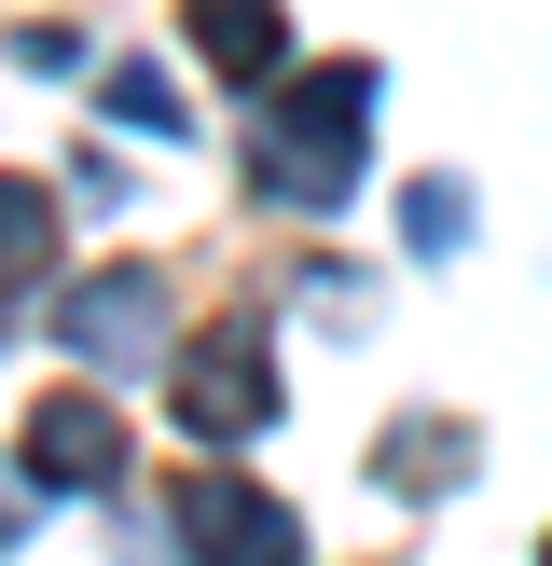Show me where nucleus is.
Instances as JSON below:
<instances>
[{"mask_svg":"<svg viewBox=\"0 0 552 566\" xmlns=\"http://www.w3.org/2000/svg\"><path fill=\"white\" fill-rule=\"evenodd\" d=\"M180 14H193V55H208V70L276 83V55H290V14H276V0H180Z\"/></svg>","mask_w":552,"mask_h":566,"instance_id":"6","label":"nucleus"},{"mask_svg":"<svg viewBox=\"0 0 552 566\" xmlns=\"http://www.w3.org/2000/svg\"><path fill=\"white\" fill-rule=\"evenodd\" d=\"M166 512H180V553L193 566H304V525L276 512L263 484H235V470H180Z\"/></svg>","mask_w":552,"mask_h":566,"instance_id":"2","label":"nucleus"},{"mask_svg":"<svg viewBox=\"0 0 552 566\" xmlns=\"http://www.w3.org/2000/svg\"><path fill=\"white\" fill-rule=\"evenodd\" d=\"M401 221H414V249H456V235H469V193H456V180H414Z\"/></svg>","mask_w":552,"mask_h":566,"instance_id":"10","label":"nucleus"},{"mask_svg":"<svg viewBox=\"0 0 552 566\" xmlns=\"http://www.w3.org/2000/svg\"><path fill=\"white\" fill-rule=\"evenodd\" d=\"M42 318H55L70 359H166V276L152 263H110V276H83V291H55Z\"/></svg>","mask_w":552,"mask_h":566,"instance_id":"4","label":"nucleus"},{"mask_svg":"<svg viewBox=\"0 0 552 566\" xmlns=\"http://www.w3.org/2000/svg\"><path fill=\"white\" fill-rule=\"evenodd\" d=\"M166 415H180L193 442H248V429H276V359H263V332H208V346L166 374Z\"/></svg>","mask_w":552,"mask_h":566,"instance_id":"3","label":"nucleus"},{"mask_svg":"<svg viewBox=\"0 0 552 566\" xmlns=\"http://www.w3.org/2000/svg\"><path fill=\"white\" fill-rule=\"evenodd\" d=\"M456 457H469V429H456V415H401V429L373 442V470H386V484H414V497H442V484H456Z\"/></svg>","mask_w":552,"mask_h":566,"instance_id":"7","label":"nucleus"},{"mask_svg":"<svg viewBox=\"0 0 552 566\" xmlns=\"http://www.w3.org/2000/svg\"><path fill=\"white\" fill-rule=\"evenodd\" d=\"M97 97H110V125H125V138H180V125H193V97L166 83V55H125Z\"/></svg>","mask_w":552,"mask_h":566,"instance_id":"8","label":"nucleus"},{"mask_svg":"<svg viewBox=\"0 0 552 566\" xmlns=\"http://www.w3.org/2000/svg\"><path fill=\"white\" fill-rule=\"evenodd\" d=\"M373 97L386 83L359 70V55H331V70H304V83H263V138H248V166H263V193L276 208H346L359 193V138H373Z\"/></svg>","mask_w":552,"mask_h":566,"instance_id":"1","label":"nucleus"},{"mask_svg":"<svg viewBox=\"0 0 552 566\" xmlns=\"http://www.w3.org/2000/svg\"><path fill=\"white\" fill-rule=\"evenodd\" d=\"M539 566H552V553H539Z\"/></svg>","mask_w":552,"mask_h":566,"instance_id":"11","label":"nucleus"},{"mask_svg":"<svg viewBox=\"0 0 552 566\" xmlns=\"http://www.w3.org/2000/svg\"><path fill=\"white\" fill-rule=\"evenodd\" d=\"M28 484L42 497H110L125 484V429H110L97 387H55V401L28 415Z\"/></svg>","mask_w":552,"mask_h":566,"instance_id":"5","label":"nucleus"},{"mask_svg":"<svg viewBox=\"0 0 552 566\" xmlns=\"http://www.w3.org/2000/svg\"><path fill=\"white\" fill-rule=\"evenodd\" d=\"M42 249H55V193L42 180H0V304L42 276Z\"/></svg>","mask_w":552,"mask_h":566,"instance_id":"9","label":"nucleus"}]
</instances>
